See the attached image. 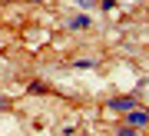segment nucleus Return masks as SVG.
Here are the masks:
<instances>
[{
	"mask_svg": "<svg viewBox=\"0 0 149 136\" xmlns=\"http://www.w3.org/2000/svg\"><path fill=\"white\" fill-rule=\"evenodd\" d=\"M109 110H133V100H129V96H123V100H113V103H109Z\"/></svg>",
	"mask_w": 149,
	"mask_h": 136,
	"instance_id": "nucleus-2",
	"label": "nucleus"
},
{
	"mask_svg": "<svg viewBox=\"0 0 149 136\" xmlns=\"http://www.w3.org/2000/svg\"><path fill=\"white\" fill-rule=\"evenodd\" d=\"M119 136H139V133L133 130V126H126V130H119Z\"/></svg>",
	"mask_w": 149,
	"mask_h": 136,
	"instance_id": "nucleus-3",
	"label": "nucleus"
},
{
	"mask_svg": "<svg viewBox=\"0 0 149 136\" xmlns=\"http://www.w3.org/2000/svg\"><path fill=\"white\" fill-rule=\"evenodd\" d=\"M126 123H129V126H146V123H149V110H129Z\"/></svg>",
	"mask_w": 149,
	"mask_h": 136,
	"instance_id": "nucleus-1",
	"label": "nucleus"
}]
</instances>
